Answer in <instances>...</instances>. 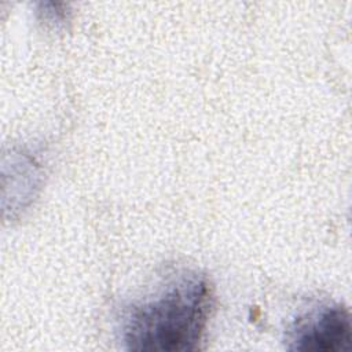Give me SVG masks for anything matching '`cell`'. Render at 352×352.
Listing matches in <instances>:
<instances>
[{"mask_svg": "<svg viewBox=\"0 0 352 352\" xmlns=\"http://www.w3.org/2000/svg\"><path fill=\"white\" fill-rule=\"evenodd\" d=\"M351 318L340 304H322L298 316L286 331L290 351H342L351 342Z\"/></svg>", "mask_w": 352, "mask_h": 352, "instance_id": "7a4b0ae2", "label": "cell"}, {"mask_svg": "<svg viewBox=\"0 0 352 352\" xmlns=\"http://www.w3.org/2000/svg\"><path fill=\"white\" fill-rule=\"evenodd\" d=\"M210 308L212 289L208 279L198 274L179 275L153 298L126 309L122 341L129 351H195Z\"/></svg>", "mask_w": 352, "mask_h": 352, "instance_id": "6da1fadb", "label": "cell"}]
</instances>
